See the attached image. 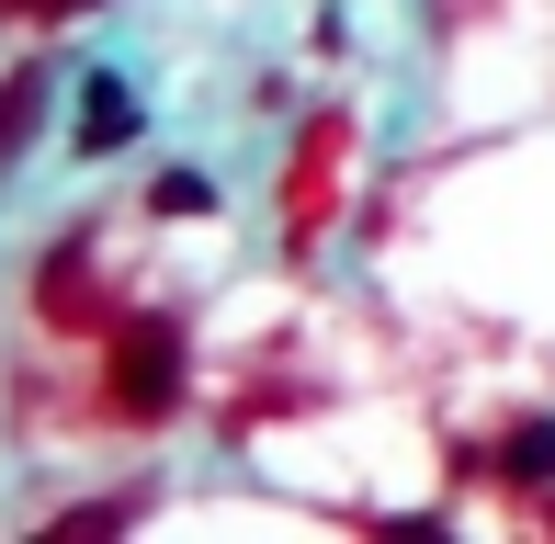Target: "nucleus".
I'll use <instances>...</instances> for the list:
<instances>
[{
    "instance_id": "6",
    "label": "nucleus",
    "mask_w": 555,
    "mask_h": 544,
    "mask_svg": "<svg viewBox=\"0 0 555 544\" xmlns=\"http://www.w3.org/2000/svg\"><path fill=\"white\" fill-rule=\"evenodd\" d=\"M544 465H555V431H521L511 442V477H544Z\"/></svg>"
},
{
    "instance_id": "5",
    "label": "nucleus",
    "mask_w": 555,
    "mask_h": 544,
    "mask_svg": "<svg viewBox=\"0 0 555 544\" xmlns=\"http://www.w3.org/2000/svg\"><path fill=\"white\" fill-rule=\"evenodd\" d=\"M125 522H137V500H103V510H68V522H57V544H80V533H125Z\"/></svg>"
},
{
    "instance_id": "2",
    "label": "nucleus",
    "mask_w": 555,
    "mask_h": 544,
    "mask_svg": "<svg viewBox=\"0 0 555 544\" xmlns=\"http://www.w3.org/2000/svg\"><path fill=\"white\" fill-rule=\"evenodd\" d=\"M125 137H137V91H125V80H91L80 91V147L103 159V147H125Z\"/></svg>"
},
{
    "instance_id": "3",
    "label": "nucleus",
    "mask_w": 555,
    "mask_h": 544,
    "mask_svg": "<svg viewBox=\"0 0 555 544\" xmlns=\"http://www.w3.org/2000/svg\"><path fill=\"white\" fill-rule=\"evenodd\" d=\"M35 114H46V80H35V68H12V80H0V159L35 137Z\"/></svg>"
},
{
    "instance_id": "1",
    "label": "nucleus",
    "mask_w": 555,
    "mask_h": 544,
    "mask_svg": "<svg viewBox=\"0 0 555 544\" xmlns=\"http://www.w3.org/2000/svg\"><path fill=\"white\" fill-rule=\"evenodd\" d=\"M170 398H182V318H137L114 340V409L125 419H170Z\"/></svg>"
},
{
    "instance_id": "7",
    "label": "nucleus",
    "mask_w": 555,
    "mask_h": 544,
    "mask_svg": "<svg viewBox=\"0 0 555 544\" xmlns=\"http://www.w3.org/2000/svg\"><path fill=\"white\" fill-rule=\"evenodd\" d=\"M12 23H68V12H91V0H0Z\"/></svg>"
},
{
    "instance_id": "4",
    "label": "nucleus",
    "mask_w": 555,
    "mask_h": 544,
    "mask_svg": "<svg viewBox=\"0 0 555 544\" xmlns=\"http://www.w3.org/2000/svg\"><path fill=\"white\" fill-rule=\"evenodd\" d=\"M147 205H159V216H205L216 182H205V170H159V182H147Z\"/></svg>"
}]
</instances>
